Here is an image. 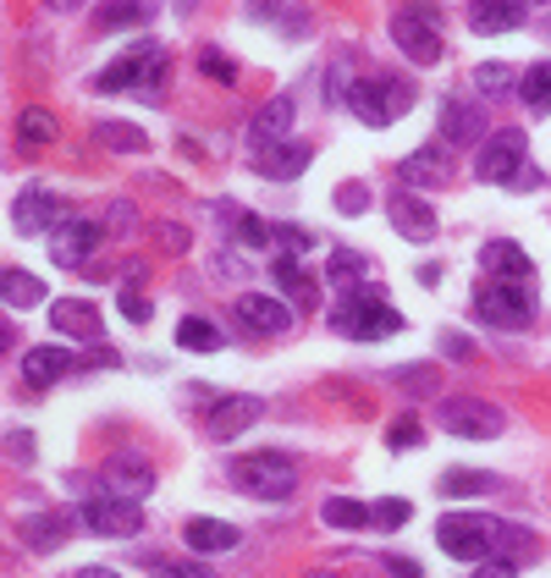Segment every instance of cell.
<instances>
[{
    "label": "cell",
    "mask_w": 551,
    "mask_h": 578,
    "mask_svg": "<svg viewBox=\"0 0 551 578\" xmlns=\"http://www.w3.org/2000/svg\"><path fill=\"white\" fill-rule=\"evenodd\" d=\"M331 331L337 336H359V342H381V336H398L403 331V314L381 297V292H342V303L331 308Z\"/></svg>",
    "instance_id": "cell-1"
},
{
    "label": "cell",
    "mask_w": 551,
    "mask_h": 578,
    "mask_svg": "<svg viewBox=\"0 0 551 578\" xmlns=\"http://www.w3.org/2000/svg\"><path fill=\"white\" fill-rule=\"evenodd\" d=\"M232 485L254 501H287L298 490V468L287 452H249L232 463Z\"/></svg>",
    "instance_id": "cell-2"
},
{
    "label": "cell",
    "mask_w": 551,
    "mask_h": 578,
    "mask_svg": "<svg viewBox=\"0 0 551 578\" xmlns=\"http://www.w3.org/2000/svg\"><path fill=\"white\" fill-rule=\"evenodd\" d=\"M409 105H413L409 78H359V83L348 89V111H353L364 128H392Z\"/></svg>",
    "instance_id": "cell-3"
},
{
    "label": "cell",
    "mask_w": 551,
    "mask_h": 578,
    "mask_svg": "<svg viewBox=\"0 0 551 578\" xmlns=\"http://www.w3.org/2000/svg\"><path fill=\"white\" fill-rule=\"evenodd\" d=\"M392 39L398 50L419 61V67H435L441 61V11L430 0H403L398 17H392Z\"/></svg>",
    "instance_id": "cell-4"
},
{
    "label": "cell",
    "mask_w": 551,
    "mask_h": 578,
    "mask_svg": "<svg viewBox=\"0 0 551 578\" xmlns=\"http://www.w3.org/2000/svg\"><path fill=\"white\" fill-rule=\"evenodd\" d=\"M435 540H441L447 557L480 562V557H491V546L502 540V524L485 518V513H447V518L435 524Z\"/></svg>",
    "instance_id": "cell-5"
},
{
    "label": "cell",
    "mask_w": 551,
    "mask_h": 578,
    "mask_svg": "<svg viewBox=\"0 0 551 578\" xmlns=\"http://www.w3.org/2000/svg\"><path fill=\"white\" fill-rule=\"evenodd\" d=\"M160 78H166V50L143 39V44H133L128 55H117V61H111L106 72H94V89H100V94H122V89H149V94H154V89H160Z\"/></svg>",
    "instance_id": "cell-6"
},
{
    "label": "cell",
    "mask_w": 551,
    "mask_h": 578,
    "mask_svg": "<svg viewBox=\"0 0 551 578\" xmlns=\"http://www.w3.org/2000/svg\"><path fill=\"white\" fill-rule=\"evenodd\" d=\"M441 425L447 435H463V440H497L508 430V414L485 397H441Z\"/></svg>",
    "instance_id": "cell-7"
},
{
    "label": "cell",
    "mask_w": 551,
    "mask_h": 578,
    "mask_svg": "<svg viewBox=\"0 0 551 578\" xmlns=\"http://www.w3.org/2000/svg\"><path fill=\"white\" fill-rule=\"evenodd\" d=\"M474 308H480V320H491V325L524 331V325L535 320V292H530V282H491V287H480Z\"/></svg>",
    "instance_id": "cell-8"
},
{
    "label": "cell",
    "mask_w": 551,
    "mask_h": 578,
    "mask_svg": "<svg viewBox=\"0 0 551 578\" xmlns=\"http://www.w3.org/2000/svg\"><path fill=\"white\" fill-rule=\"evenodd\" d=\"M530 139L519 133V128H502V133H491L485 144H480V154H474V176L480 182H513L530 160Z\"/></svg>",
    "instance_id": "cell-9"
},
{
    "label": "cell",
    "mask_w": 551,
    "mask_h": 578,
    "mask_svg": "<svg viewBox=\"0 0 551 578\" xmlns=\"http://www.w3.org/2000/svg\"><path fill=\"white\" fill-rule=\"evenodd\" d=\"M61 221H67V215H61V199H56L44 182H28V187L17 193V204H11V226H17L22 237H50Z\"/></svg>",
    "instance_id": "cell-10"
},
{
    "label": "cell",
    "mask_w": 551,
    "mask_h": 578,
    "mask_svg": "<svg viewBox=\"0 0 551 578\" xmlns=\"http://www.w3.org/2000/svg\"><path fill=\"white\" fill-rule=\"evenodd\" d=\"M83 529H94V535H106V540H133L138 529H143V513H138V501H122V496H94L89 507H83Z\"/></svg>",
    "instance_id": "cell-11"
},
{
    "label": "cell",
    "mask_w": 551,
    "mask_h": 578,
    "mask_svg": "<svg viewBox=\"0 0 551 578\" xmlns=\"http://www.w3.org/2000/svg\"><path fill=\"white\" fill-rule=\"evenodd\" d=\"M83 518H72L67 507H56V513H22V524H17V540L28 546V551H61L67 540H72V529H78Z\"/></svg>",
    "instance_id": "cell-12"
},
{
    "label": "cell",
    "mask_w": 551,
    "mask_h": 578,
    "mask_svg": "<svg viewBox=\"0 0 551 578\" xmlns=\"http://www.w3.org/2000/svg\"><path fill=\"white\" fill-rule=\"evenodd\" d=\"M100 490L106 496H122V501H143L154 490V468L143 457H133V452H122V457H111L100 468Z\"/></svg>",
    "instance_id": "cell-13"
},
{
    "label": "cell",
    "mask_w": 551,
    "mask_h": 578,
    "mask_svg": "<svg viewBox=\"0 0 551 578\" xmlns=\"http://www.w3.org/2000/svg\"><path fill=\"white\" fill-rule=\"evenodd\" d=\"M94 243H100V226H94V221H61V226L50 232V260H56L61 271H83L89 254H94Z\"/></svg>",
    "instance_id": "cell-14"
},
{
    "label": "cell",
    "mask_w": 551,
    "mask_h": 578,
    "mask_svg": "<svg viewBox=\"0 0 551 578\" xmlns=\"http://www.w3.org/2000/svg\"><path fill=\"white\" fill-rule=\"evenodd\" d=\"M387 215H392V226H398L409 243H430V237H435V210L419 199V187H403V182H398V193L387 199Z\"/></svg>",
    "instance_id": "cell-15"
},
{
    "label": "cell",
    "mask_w": 551,
    "mask_h": 578,
    "mask_svg": "<svg viewBox=\"0 0 551 578\" xmlns=\"http://www.w3.org/2000/svg\"><path fill=\"white\" fill-rule=\"evenodd\" d=\"M260 419H266V397H221L204 414V430H210V440H232V435H243Z\"/></svg>",
    "instance_id": "cell-16"
},
{
    "label": "cell",
    "mask_w": 551,
    "mask_h": 578,
    "mask_svg": "<svg viewBox=\"0 0 551 578\" xmlns=\"http://www.w3.org/2000/svg\"><path fill=\"white\" fill-rule=\"evenodd\" d=\"M238 320H243L249 331H260V336H287V331H292V308L276 303L271 292H243V297H238Z\"/></svg>",
    "instance_id": "cell-17"
},
{
    "label": "cell",
    "mask_w": 551,
    "mask_h": 578,
    "mask_svg": "<svg viewBox=\"0 0 551 578\" xmlns=\"http://www.w3.org/2000/svg\"><path fill=\"white\" fill-rule=\"evenodd\" d=\"M50 331H56V336H72V342H94L106 325H100V308H94V303L61 297V303H50Z\"/></svg>",
    "instance_id": "cell-18"
},
{
    "label": "cell",
    "mask_w": 551,
    "mask_h": 578,
    "mask_svg": "<svg viewBox=\"0 0 551 578\" xmlns=\"http://www.w3.org/2000/svg\"><path fill=\"white\" fill-rule=\"evenodd\" d=\"M480 265L491 271V282H530V276H535V260H530L519 243H508V237L485 243V249H480Z\"/></svg>",
    "instance_id": "cell-19"
},
{
    "label": "cell",
    "mask_w": 551,
    "mask_h": 578,
    "mask_svg": "<svg viewBox=\"0 0 551 578\" xmlns=\"http://www.w3.org/2000/svg\"><path fill=\"white\" fill-rule=\"evenodd\" d=\"M452 182V160L441 154V144H419L403 160V187H447Z\"/></svg>",
    "instance_id": "cell-20"
},
{
    "label": "cell",
    "mask_w": 551,
    "mask_h": 578,
    "mask_svg": "<svg viewBox=\"0 0 551 578\" xmlns=\"http://www.w3.org/2000/svg\"><path fill=\"white\" fill-rule=\"evenodd\" d=\"M309 160H314L309 144H266L254 165H260V176H271V182H292V176L309 171Z\"/></svg>",
    "instance_id": "cell-21"
},
{
    "label": "cell",
    "mask_w": 551,
    "mask_h": 578,
    "mask_svg": "<svg viewBox=\"0 0 551 578\" xmlns=\"http://www.w3.org/2000/svg\"><path fill=\"white\" fill-rule=\"evenodd\" d=\"M72 364H78V358H72L67 347H50V342H44V347H28V353H22V381H28V386H50V381L72 375Z\"/></svg>",
    "instance_id": "cell-22"
},
{
    "label": "cell",
    "mask_w": 551,
    "mask_h": 578,
    "mask_svg": "<svg viewBox=\"0 0 551 578\" xmlns=\"http://www.w3.org/2000/svg\"><path fill=\"white\" fill-rule=\"evenodd\" d=\"M441 139L447 144H485V116L463 100H447L441 105Z\"/></svg>",
    "instance_id": "cell-23"
},
{
    "label": "cell",
    "mask_w": 551,
    "mask_h": 578,
    "mask_svg": "<svg viewBox=\"0 0 551 578\" xmlns=\"http://www.w3.org/2000/svg\"><path fill=\"white\" fill-rule=\"evenodd\" d=\"M287 128H292V100L287 94H276V100H266L260 111H254V122H249V139L266 149V144H281L287 139Z\"/></svg>",
    "instance_id": "cell-24"
},
{
    "label": "cell",
    "mask_w": 551,
    "mask_h": 578,
    "mask_svg": "<svg viewBox=\"0 0 551 578\" xmlns=\"http://www.w3.org/2000/svg\"><path fill=\"white\" fill-rule=\"evenodd\" d=\"M154 17L149 0H106L94 6V33H122V28H143Z\"/></svg>",
    "instance_id": "cell-25"
},
{
    "label": "cell",
    "mask_w": 551,
    "mask_h": 578,
    "mask_svg": "<svg viewBox=\"0 0 551 578\" xmlns=\"http://www.w3.org/2000/svg\"><path fill=\"white\" fill-rule=\"evenodd\" d=\"M519 22H524V11L508 6V0H474L469 6V28L474 33H513Z\"/></svg>",
    "instance_id": "cell-26"
},
{
    "label": "cell",
    "mask_w": 551,
    "mask_h": 578,
    "mask_svg": "<svg viewBox=\"0 0 551 578\" xmlns=\"http://www.w3.org/2000/svg\"><path fill=\"white\" fill-rule=\"evenodd\" d=\"M182 535H188V546H193V551H232V546L243 540V535H238L232 524H221V518H193Z\"/></svg>",
    "instance_id": "cell-27"
},
{
    "label": "cell",
    "mask_w": 551,
    "mask_h": 578,
    "mask_svg": "<svg viewBox=\"0 0 551 578\" xmlns=\"http://www.w3.org/2000/svg\"><path fill=\"white\" fill-rule=\"evenodd\" d=\"M94 144H106V149H122V154H143L149 149V133L143 128H133V122H94Z\"/></svg>",
    "instance_id": "cell-28"
},
{
    "label": "cell",
    "mask_w": 551,
    "mask_h": 578,
    "mask_svg": "<svg viewBox=\"0 0 551 578\" xmlns=\"http://www.w3.org/2000/svg\"><path fill=\"white\" fill-rule=\"evenodd\" d=\"M519 78H524V72H519V67H508V61H480V67H474V89H480V94H491V100L513 94V89H519Z\"/></svg>",
    "instance_id": "cell-29"
},
{
    "label": "cell",
    "mask_w": 551,
    "mask_h": 578,
    "mask_svg": "<svg viewBox=\"0 0 551 578\" xmlns=\"http://www.w3.org/2000/svg\"><path fill=\"white\" fill-rule=\"evenodd\" d=\"M320 518H325L331 529H370V524H375V513H370L364 501H353V496H331V501L320 507Z\"/></svg>",
    "instance_id": "cell-30"
},
{
    "label": "cell",
    "mask_w": 551,
    "mask_h": 578,
    "mask_svg": "<svg viewBox=\"0 0 551 578\" xmlns=\"http://www.w3.org/2000/svg\"><path fill=\"white\" fill-rule=\"evenodd\" d=\"M271 276H276V282H281L287 292H292V303L314 308V297H320V292H314V282L298 271V260H292V254H276V260H271Z\"/></svg>",
    "instance_id": "cell-31"
},
{
    "label": "cell",
    "mask_w": 551,
    "mask_h": 578,
    "mask_svg": "<svg viewBox=\"0 0 551 578\" xmlns=\"http://www.w3.org/2000/svg\"><path fill=\"white\" fill-rule=\"evenodd\" d=\"M56 139V116L44 111V105H28L22 116H17V144L22 149H44Z\"/></svg>",
    "instance_id": "cell-32"
},
{
    "label": "cell",
    "mask_w": 551,
    "mask_h": 578,
    "mask_svg": "<svg viewBox=\"0 0 551 578\" xmlns=\"http://www.w3.org/2000/svg\"><path fill=\"white\" fill-rule=\"evenodd\" d=\"M177 347H188V353H221V331H216L210 320L188 314V320L177 325Z\"/></svg>",
    "instance_id": "cell-33"
},
{
    "label": "cell",
    "mask_w": 551,
    "mask_h": 578,
    "mask_svg": "<svg viewBox=\"0 0 551 578\" xmlns=\"http://www.w3.org/2000/svg\"><path fill=\"white\" fill-rule=\"evenodd\" d=\"M485 490H497V479H491V474H480V468L441 474V496H452V501H463V496H485Z\"/></svg>",
    "instance_id": "cell-34"
},
{
    "label": "cell",
    "mask_w": 551,
    "mask_h": 578,
    "mask_svg": "<svg viewBox=\"0 0 551 578\" xmlns=\"http://www.w3.org/2000/svg\"><path fill=\"white\" fill-rule=\"evenodd\" d=\"M519 100H524L530 111H547L551 105V61H535V67L519 78Z\"/></svg>",
    "instance_id": "cell-35"
},
{
    "label": "cell",
    "mask_w": 551,
    "mask_h": 578,
    "mask_svg": "<svg viewBox=\"0 0 551 578\" xmlns=\"http://www.w3.org/2000/svg\"><path fill=\"white\" fill-rule=\"evenodd\" d=\"M0 287H6V303H11V308H33V303L44 297V282H39V276H28V271H6V282H0Z\"/></svg>",
    "instance_id": "cell-36"
},
{
    "label": "cell",
    "mask_w": 551,
    "mask_h": 578,
    "mask_svg": "<svg viewBox=\"0 0 551 578\" xmlns=\"http://www.w3.org/2000/svg\"><path fill=\"white\" fill-rule=\"evenodd\" d=\"M143 568H149L154 578H216L204 562H177V557H160V551H149Z\"/></svg>",
    "instance_id": "cell-37"
},
{
    "label": "cell",
    "mask_w": 551,
    "mask_h": 578,
    "mask_svg": "<svg viewBox=\"0 0 551 578\" xmlns=\"http://www.w3.org/2000/svg\"><path fill=\"white\" fill-rule=\"evenodd\" d=\"M364 271H370V265H364L353 249H337V254L325 260V282H337V287H342V282H359Z\"/></svg>",
    "instance_id": "cell-38"
},
{
    "label": "cell",
    "mask_w": 551,
    "mask_h": 578,
    "mask_svg": "<svg viewBox=\"0 0 551 578\" xmlns=\"http://www.w3.org/2000/svg\"><path fill=\"white\" fill-rule=\"evenodd\" d=\"M138 282H143V271H138V276H128V287L117 292V308H122V314H128L133 325H143V320L154 314V303H149V297L138 292Z\"/></svg>",
    "instance_id": "cell-39"
},
{
    "label": "cell",
    "mask_w": 551,
    "mask_h": 578,
    "mask_svg": "<svg viewBox=\"0 0 551 578\" xmlns=\"http://www.w3.org/2000/svg\"><path fill=\"white\" fill-rule=\"evenodd\" d=\"M271 243H276V226H266L260 215H238V249H254V254H260V249H271Z\"/></svg>",
    "instance_id": "cell-40"
},
{
    "label": "cell",
    "mask_w": 551,
    "mask_h": 578,
    "mask_svg": "<svg viewBox=\"0 0 551 578\" xmlns=\"http://www.w3.org/2000/svg\"><path fill=\"white\" fill-rule=\"evenodd\" d=\"M199 72H204L210 83H227V89L238 83V61L221 55V50H199Z\"/></svg>",
    "instance_id": "cell-41"
},
{
    "label": "cell",
    "mask_w": 551,
    "mask_h": 578,
    "mask_svg": "<svg viewBox=\"0 0 551 578\" xmlns=\"http://www.w3.org/2000/svg\"><path fill=\"white\" fill-rule=\"evenodd\" d=\"M370 513H375V529H403V524L413 518V507L403 501V496H387V501H375Z\"/></svg>",
    "instance_id": "cell-42"
},
{
    "label": "cell",
    "mask_w": 551,
    "mask_h": 578,
    "mask_svg": "<svg viewBox=\"0 0 551 578\" xmlns=\"http://www.w3.org/2000/svg\"><path fill=\"white\" fill-rule=\"evenodd\" d=\"M419 440H424V430H419V419H413V414L392 419V430H387V446H392V452H413Z\"/></svg>",
    "instance_id": "cell-43"
},
{
    "label": "cell",
    "mask_w": 551,
    "mask_h": 578,
    "mask_svg": "<svg viewBox=\"0 0 551 578\" xmlns=\"http://www.w3.org/2000/svg\"><path fill=\"white\" fill-rule=\"evenodd\" d=\"M331 199H337L342 215H364V210H370V187H364V182H342Z\"/></svg>",
    "instance_id": "cell-44"
},
{
    "label": "cell",
    "mask_w": 551,
    "mask_h": 578,
    "mask_svg": "<svg viewBox=\"0 0 551 578\" xmlns=\"http://www.w3.org/2000/svg\"><path fill=\"white\" fill-rule=\"evenodd\" d=\"M276 243H281V254H309L314 249V232H303V226H276Z\"/></svg>",
    "instance_id": "cell-45"
},
{
    "label": "cell",
    "mask_w": 551,
    "mask_h": 578,
    "mask_svg": "<svg viewBox=\"0 0 551 578\" xmlns=\"http://www.w3.org/2000/svg\"><path fill=\"white\" fill-rule=\"evenodd\" d=\"M154 243H166V254H188V226L160 221V226H154Z\"/></svg>",
    "instance_id": "cell-46"
},
{
    "label": "cell",
    "mask_w": 551,
    "mask_h": 578,
    "mask_svg": "<svg viewBox=\"0 0 551 578\" xmlns=\"http://www.w3.org/2000/svg\"><path fill=\"white\" fill-rule=\"evenodd\" d=\"M392 381H398V386H409L413 397H419V392H430V364H409V369H398Z\"/></svg>",
    "instance_id": "cell-47"
},
{
    "label": "cell",
    "mask_w": 551,
    "mask_h": 578,
    "mask_svg": "<svg viewBox=\"0 0 551 578\" xmlns=\"http://www.w3.org/2000/svg\"><path fill=\"white\" fill-rule=\"evenodd\" d=\"M441 353H447V358H474V347H469L463 331H441Z\"/></svg>",
    "instance_id": "cell-48"
},
{
    "label": "cell",
    "mask_w": 551,
    "mask_h": 578,
    "mask_svg": "<svg viewBox=\"0 0 551 578\" xmlns=\"http://www.w3.org/2000/svg\"><path fill=\"white\" fill-rule=\"evenodd\" d=\"M6 446H11V457H17L22 468L33 463V435H28V430H11V435H6Z\"/></svg>",
    "instance_id": "cell-49"
},
{
    "label": "cell",
    "mask_w": 551,
    "mask_h": 578,
    "mask_svg": "<svg viewBox=\"0 0 551 578\" xmlns=\"http://www.w3.org/2000/svg\"><path fill=\"white\" fill-rule=\"evenodd\" d=\"M513 574H519L513 557H502V562H480V568H474V578H513Z\"/></svg>",
    "instance_id": "cell-50"
},
{
    "label": "cell",
    "mask_w": 551,
    "mask_h": 578,
    "mask_svg": "<svg viewBox=\"0 0 551 578\" xmlns=\"http://www.w3.org/2000/svg\"><path fill=\"white\" fill-rule=\"evenodd\" d=\"M387 574L392 578H419V562H409V557H387Z\"/></svg>",
    "instance_id": "cell-51"
},
{
    "label": "cell",
    "mask_w": 551,
    "mask_h": 578,
    "mask_svg": "<svg viewBox=\"0 0 551 578\" xmlns=\"http://www.w3.org/2000/svg\"><path fill=\"white\" fill-rule=\"evenodd\" d=\"M541 182H547V176H541V171H535V165H524V171H519V176H513V187H541Z\"/></svg>",
    "instance_id": "cell-52"
},
{
    "label": "cell",
    "mask_w": 551,
    "mask_h": 578,
    "mask_svg": "<svg viewBox=\"0 0 551 578\" xmlns=\"http://www.w3.org/2000/svg\"><path fill=\"white\" fill-rule=\"evenodd\" d=\"M44 6H50V11H78L83 0H44Z\"/></svg>",
    "instance_id": "cell-53"
},
{
    "label": "cell",
    "mask_w": 551,
    "mask_h": 578,
    "mask_svg": "<svg viewBox=\"0 0 551 578\" xmlns=\"http://www.w3.org/2000/svg\"><path fill=\"white\" fill-rule=\"evenodd\" d=\"M78 578H117V574H111V568H83Z\"/></svg>",
    "instance_id": "cell-54"
},
{
    "label": "cell",
    "mask_w": 551,
    "mask_h": 578,
    "mask_svg": "<svg viewBox=\"0 0 551 578\" xmlns=\"http://www.w3.org/2000/svg\"><path fill=\"white\" fill-rule=\"evenodd\" d=\"M508 6H519V11H530V6H547V0H508Z\"/></svg>",
    "instance_id": "cell-55"
},
{
    "label": "cell",
    "mask_w": 551,
    "mask_h": 578,
    "mask_svg": "<svg viewBox=\"0 0 551 578\" xmlns=\"http://www.w3.org/2000/svg\"><path fill=\"white\" fill-rule=\"evenodd\" d=\"M314 578H337V574H314Z\"/></svg>",
    "instance_id": "cell-56"
}]
</instances>
